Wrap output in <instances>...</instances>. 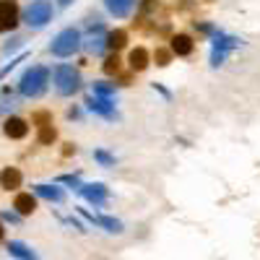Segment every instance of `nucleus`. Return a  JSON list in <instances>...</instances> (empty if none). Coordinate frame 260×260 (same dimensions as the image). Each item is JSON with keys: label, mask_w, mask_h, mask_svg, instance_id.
I'll return each instance as SVG.
<instances>
[{"label": "nucleus", "mask_w": 260, "mask_h": 260, "mask_svg": "<svg viewBox=\"0 0 260 260\" xmlns=\"http://www.w3.org/2000/svg\"><path fill=\"white\" fill-rule=\"evenodd\" d=\"M18 45H21V39H18V37H16V39H11V42H6V47H3V50H6V55H11Z\"/></svg>", "instance_id": "nucleus-28"}, {"label": "nucleus", "mask_w": 260, "mask_h": 260, "mask_svg": "<svg viewBox=\"0 0 260 260\" xmlns=\"http://www.w3.org/2000/svg\"><path fill=\"white\" fill-rule=\"evenodd\" d=\"M57 182L71 185V187H76V190L81 187V177H78V175H60V177H57Z\"/></svg>", "instance_id": "nucleus-24"}, {"label": "nucleus", "mask_w": 260, "mask_h": 260, "mask_svg": "<svg viewBox=\"0 0 260 260\" xmlns=\"http://www.w3.org/2000/svg\"><path fill=\"white\" fill-rule=\"evenodd\" d=\"M21 182H24V175H21V169H16V167H6L3 172H0V187L3 190H16V187H21Z\"/></svg>", "instance_id": "nucleus-13"}, {"label": "nucleus", "mask_w": 260, "mask_h": 260, "mask_svg": "<svg viewBox=\"0 0 260 260\" xmlns=\"http://www.w3.org/2000/svg\"><path fill=\"white\" fill-rule=\"evenodd\" d=\"M3 237H6V229H3V221H0V242H3Z\"/></svg>", "instance_id": "nucleus-30"}, {"label": "nucleus", "mask_w": 260, "mask_h": 260, "mask_svg": "<svg viewBox=\"0 0 260 260\" xmlns=\"http://www.w3.org/2000/svg\"><path fill=\"white\" fill-rule=\"evenodd\" d=\"M52 76H55V91L60 96H73L81 89V73L73 65H57Z\"/></svg>", "instance_id": "nucleus-2"}, {"label": "nucleus", "mask_w": 260, "mask_h": 260, "mask_svg": "<svg viewBox=\"0 0 260 260\" xmlns=\"http://www.w3.org/2000/svg\"><path fill=\"white\" fill-rule=\"evenodd\" d=\"M31 120L37 122V127H42V125H52V117H50V112H37Z\"/></svg>", "instance_id": "nucleus-25"}, {"label": "nucleus", "mask_w": 260, "mask_h": 260, "mask_svg": "<svg viewBox=\"0 0 260 260\" xmlns=\"http://www.w3.org/2000/svg\"><path fill=\"white\" fill-rule=\"evenodd\" d=\"M78 47H81V31L71 26V29H62V31L52 39L50 52H52L55 57H71V55L78 52Z\"/></svg>", "instance_id": "nucleus-3"}, {"label": "nucleus", "mask_w": 260, "mask_h": 260, "mask_svg": "<svg viewBox=\"0 0 260 260\" xmlns=\"http://www.w3.org/2000/svg\"><path fill=\"white\" fill-rule=\"evenodd\" d=\"M91 91H94V96H102V99H112L117 89H115V83H107V81H94Z\"/></svg>", "instance_id": "nucleus-19"}, {"label": "nucleus", "mask_w": 260, "mask_h": 260, "mask_svg": "<svg viewBox=\"0 0 260 260\" xmlns=\"http://www.w3.org/2000/svg\"><path fill=\"white\" fill-rule=\"evenodd\" d=\"M94 159H96L102 167H115V161H117L110 151H104V148H96V151H94Z\"/></svg>", "instance_id": "nucleus-22"}, {"label": "nucleus", "mask_w": 260, "mask_h": 260, "mask_svg": "<svg viewBox=\"0 0 260 260\" xmlns=\"http://www.w3.org/2000/svg\"><path fill=\"white\" fill-rule=\"evenodd\" d=\"M86 47H89L91 55H102V52L107 50V34H96V37H91L89 42H86Z\"/></svg>", "instance_id": "nucleus-20"}, {"label": "nucleus", "mask_w": 260, "mask_h": 260, "mask_svg": "<svg viewBox=\"0 0 260 260\" xmlns=\"http://www.w3.org/2000/svg\"><path fill=\"white\" fill-rule=\"evenodd\" d=\"M8 252H11L16 260H34V257H37V252H34L29 245L18 242V240H11V242H8Z\"/></svg>", "instance_id": "nucleus-17"}, {"label": "nucleus", "mask_w": 260, "mask_h": 260, "mask_svg": "<svg viewBox=\"0 0 260 260\" xmlns=\"http://www.w3.org/2000/svg\"><path fill=\"white\" fill-rule=\"evenodd\" d=\"M242 45V39H237L232 34H224V31H216L213 39H211V65L213 68H219V65H224L226 55L232 50H237Z\"/></svg>", "instance_id": "nucleus-4"}, {"label": "nucleus", "mask_w": 260, "mask_h": 260, "mask_svg": "<svg viewBox=\"0 0 260 260\" xmlns=\"http://www.w3.org/2000/svg\"><path fill=\"white\" fill-rule=\"evenodd\" d=\"M52 18V3L50 0H34V3L24 11V21L31 29H42Z\"/></svg>", "instance_id": "nucleus-5"}, {"label": "nucleus", "mask_w": 260, "mask_h": 260, "mask_svg": "<svg viewBox=\"0 0 260 260\" xmlns=\"http://www.w3.org/2000/svg\"><path fill=\"white\" fill-rule=\"evenodd\" d=\"M18 26V6L16 0H0V34L13 31Z\"/></svg>", "instance_id": "nucleus-6"}, {"label": "nucleus", "mask_w": 260, "mask_h": 260, "mask_svg": "<svg viewBox=\"0 0 260 260\" xmlns=\"http://www.w3.org/2000/svg\"><path fill=\"white\" fill-rule=\"evenodd\" d=\"M62 154H65V156H71V154H76V146H73V143H65V148H62Z\"/></svg>", "instance_id": "nucleus-29"}, {"label": "nucleus", "mask_w": 260, "mask_h": 260, "mask_svg": "<svg viewBox=\"0 0 260 260\" xmlns=\"http://www.w3.org/2000/svg\"><path fill=\"white\" fill-rule=\"evenodd\" d=\"M86 107L94 112V115H102V117H107V120H115L117 117V110H115V104H112V99H102V96H86Z\"/></svg>", "instance_id": "nucleus-7"}, {"label": "nucleus", "mask_w": 260, "mask_h": 260, "mask_svg": "<svg viewBox=\"0 0 260 260\" xmlns=\"http://www.w3.org/2000/svg\"><path fill=\"white\" fill-rule=\"evenodd\" d=\"M117 71H120V57L117 55H110V57L104 60V73L107 76H115Z\"/></svg>", "instance_id": "nucleus-23"}, {"label": "nucleus", "mask_w": 260, "mask_h": 260, "mask_svg": "<svg viewBox=\"0 0 260 260\" xmlns=\"http://www.w3.org/2000/svg\"><path fill=\"white\" fill-rule=\"evenodd\" d=\"M3 133H6V138H11V141H21V138H26L29 125H26V120H21V117H8V120L3 122Z\"/></svg>", "instance_id": "nucleus-11"}, {"label": "nucleus", "mask_w": 260, "mask_h": 260, "mask_svg": "<svg viewBox=\"0 0 260 260\" xmlns=\"http://www.w3.org/2000/svg\"><path fill=\"white\" fill-rule=\"evenodd\" d=\"M192 50H195V42L190 34H175L169 42V52L177 57H187V55H192Z\"/></svg>", "instance_id": "nucleus-9"}, {"label": "nucleus", "mask_w": 260, "mask_h": 260, "mask_svg": "<svg viewBox=\"0 0 260 260\" xmlns=\"http://www.w3.org/2000/svg\"><path fill=\"white\" fill-rule=\"evenodd\" d=\"M47 83H50V68H45V65H31V68H26L21 73L18 91L26 99H37L47 91Z\"/></svg>", "instance_id": "nucleus-1"}, {"label": "nucleus", "mask_w": 260, "mask_h": 260, "mask_svg": "<svg viewBox=\"0 0 260 260\" xmlns=\"http://www.w3.org/2000/svg\"><path fill=\"white\" fill-rule=\"evenodd\" d=\"M57 138V130L52 127V125H42L39 127V133H37V141L42 143V146H50L52 141Z\"/></svg>", "instance_id": "nucleus-21"}, {"label": "nucleus", "mask_w": 260, "mask_h": 260, "mask_svg": "<svg viewBox=\"0 0 260 260\" xmlns=\"http://www.w3.org/2000/svg\"><path fill=\"white\" fill-rule=\"evenodd\" d=\"M34 195H39V198H45V201H52V203L65 201V192L57 185H34Z\"/></svg>", "instance_id": "nucleus-16"}, {"label": "nucleus", "mask_w": 260, "mask_h": 260, "mask_svg": "<svg viewBox=\"0 0 260 260\" xmlns=\"http://www.w3.org/2000/svg\"><path fill=\"white\" fill-rule=\"evenodd\" d=\"M127 45V34L122 31V29H115V31H110L107 34V50H122Z\"/></svg>", "instance_id": "nucleus-18"}, {"label": "nucleus", "mask_w": 260, "mask_h": 260, "mask_svg": "<svg viewBox=\"0 0 260 260\" xmlns=\"http://www.w3.org/2000/svg\"><path fill=\"white\" fill-rule=\"evenodd\" d=\"M78 192H81V195H83V198L89 201V203H94L96 208H99V206H104V203H107V195H110V190H107L102 182H89V185H81V187H78Z\"/></svg>", "instance_id": "nucleus-8"}, {"label": "nucleus", "mask_w": 260, "mask_h": 260, "mask_svg": "<svg viewBox=\"0 0 260 260\" xmlns=\"http://www.w3.org/2000/svg\"><path fill=\"white\" fill-rule=\"evenodd\" d=\"M0 216H3V221H11V224H18V219H21V216H18L16 211H3Z\"/></svg>", "instance_id": "nucleus-27"}, {"label": "nucleus", "mask_w": 260, "mask_h": 260, "mask_svg": "<svg viewBox=\"0 0 260 260\" xmlns=\"http://www.w3.org/2000/svg\"><path fill=\"white\" fill-rule=\"evenodd\" d=\"M156 65H169V57H172V52L169 50H156Z\"/></svg>", "instance_id": "nucleus-26"}, {"label": "nucleus", "mask_w": 260, "mask_h": 260, "mask_svg": "<svg viewBox=\"0 0 260 260\" xmlns=\"http://www.w3.org/2000/svg\"><path fill=\"white\" fill-rule=\"evenodd\" d=\"M136 3L138 0H104V8L110 11L115 18H125V16H130V11L136 8Z\"/></svg>", "instance_id": "nucleus-14"}, {"label": "nucleus", "mask_w": 260, "mask_h": 260, "mask_svg": "<svg viewBox=\"0 0 260 260\" xmlns=\"http://www.w3.org/2000/svg\"><path fill=\"white\" fill-rule=\"evenodd\" d=\"M148 60H151V55H148L146 47H136V50H130V55H127V65H130V71H136V73L148 68Z\"/></svg>", "instance_id": "nucleus-15"}, {"label": "nucleus", "mask_w": 260, "mask_h": 260, "mask_svg": "<svg viewBox=\"0 0 260 260\" xmlns=\"http://www.w3.org/2000/svg\"><path fill=\"white\" fill-rule=\"evenodd\" d=\"M86 219H89L91 224H96V226H102L104 232H110V234H120L122 232V221H117V219H112V216H94V213H89L86 208H78Z\"/></svg>", "instance_id": "nucleus-10"}, {"label": "nucleus", "mask_w": 260, "mask_h": 260, "mask_svg": "<svg viewBox=\"0 0 260 260\" xmlns=\"http://www.w3.org/2000/svg\"><path fill=\"white\" fill-rule=\"evenodd\" d=\"M57 3H60V6L65 8V6H71V3H73V0H57Z\"/></svg>", "instance_id": "nucleus-31"}, {"label": "nucleus", "mask_w": 260, "mask_h": 260, "mask_svg": "<svg viewBox=\"0 0 260 260\" xmlns=\"http://www.w3.org/2000/svg\"><path fill=\"white\" fill-rule=\"evenodd\" d=\"M13 211L18 216H31L37 211V195L34 192H18L13 198Z\"/></svg>", "instance_id": "nucleus-12"}]
</instances>
